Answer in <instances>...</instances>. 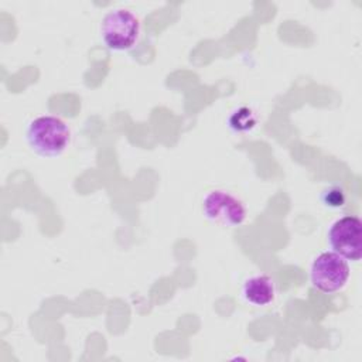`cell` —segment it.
Masks as SVG:
<instances>
[{
  "instance_id": "cell-1",
  "label": "cell",
  "mask_w": 362,
  "mask_h": 362,
  "mask_svg": "<svg viewBox=\"0 0 362 362\" xmlns=\"http://www.w3.org/2000/svg\"><path fill=\"white\" fill-rule=\"evenodd\" d=\"M28 147L45 158L59 157L71 141L68 124L58 116L41 115L30 120L25 129Z\"/></svg>"
},
{
  "instance_id": "cell-2",
  "label": "cell",
  "mask_w": 362,
  "mask_h": 362,
  "mask_svg": "<svg viewBox=\"0 0 362 362\" xmlns=\"http://www.w3.org/2000/svg\"><path fill=\"white\" fill-rule=\"evenodd\" d=\"M100 38L110 51H129L140 37V21L127 8L107 11L100 21Z\"/></svg>"
},
{
  "instance_id": "cell-3",
  "label": "cell",
  "mask_w": 362,
  "mask_h": 362,
  "mask_svg": "<svg viewBox=\"0 0 362 362\" xmlns=\"http://www.w3.org/2000/svg\"><path fill=\"white\" fill-rule=\"evenodd\" d=\"M349 274L348 260L332 250L321 252L310 266L311 284L325 294H332L344 288Z\"/></svg>"
},
{
  "instance_id": "cell-4",
  "label": "cell",
  "mask_w": 362,
  "mask_h": 362,
  "mask_svg": "<svg viewBox=\"0 0 362 362\" xmlns=\"http://www.w3.org/2000/svg\"><path fill=\"white\" fill-rule=\"evenodd\" d=\"M205 218L219 226L235 228L245 222L246 206L233 194L225 189H211L202 198Z\"/></svg>"
},
{
  "instance_id": "cell-5",
  "label": "cell",
  "mask_w": 362,
  "mask_h": 362,
  "mask_svg": "<svg viewBox=\"0 0 362 362\" xmlns=\"http://www.w3.org/2000/svg\"><path fill=\"white\" fill-rule=\"evenodd\" d=\"M328 243L332 252L351 262L362 256V222L355 215H345L337 219L328 230Z\"/></svg>"
},
{
  "instance_id": "cell-6",
  "label": "cell",
  "mask_w": 362,
  "mask_h": 362,
  "mask_svg": "<svg viewBox=\"0 0 362 362\" xmlns=\"http://www.w3.org/2000/svg\"><path fill=\"white\" fill-rule=\"evenodd\" d=\"M276 283L267 274H255L243 281V298L256 307H266L276 298Z\"/></svg>"
},
{
  "instance_id": "cell-7",
  "label": "cell",
  "mask_w": 362,
  "mask_h": 362,
  "mask_svg": "<svg viewBox=\"0 0 362 362\" xmlns=\"http://www.w3.org/2000/svg\"><path fill=\"white\" fill-rule=\"evenodd\" d=\"M257 120L259 117L253 109L247 106H240L229 115L228 126L236 133H247L256 127Z\"/></svg>"
},
{
  "instance_id": "cell-8",
  "label": "cell",
  "mask_w": 362,
  "mask_h": 362,
  "mask_svg": "<svg viewBox=\"0 0 362 362\" xmlns=\"http://www.w3.org/2000/svg\"><path fill=\"white\" fill-rule=\"evenodd\" d=\"M321 201L328 208H341L345 204V194L344 189L338 185L328 187L321 194Z\"/></svg>"
}]
</instances>
